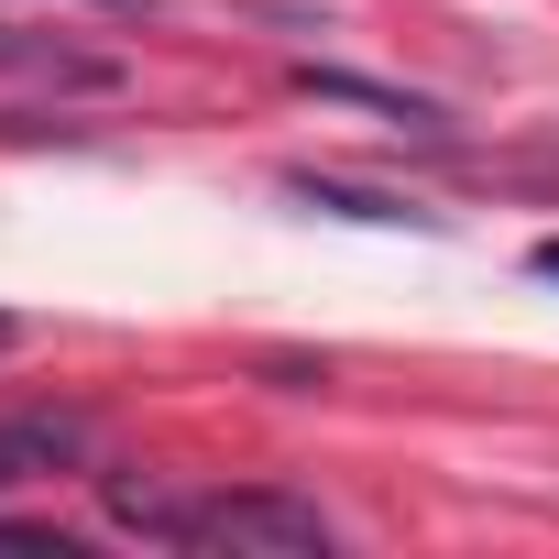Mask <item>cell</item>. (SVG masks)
<instances>
[{"label": "cell", "instance_id": "6da1fadb", "mask_svg": "<svg viewBox=\"0 0 559 559\" xmlns=\"http://www.w3.org/2000/svg\"><path fill=\"white\" fill-rule=\"evenodd\" d=\"M187 548H230V559H330V515L286 483H241V493H198L187 504Z\"/></svg>", "mask_w": 559, "mask_h": 559}, {"label": "cell", "instance_id": "7a4b0ae2", "mask_svg": "<svg viewBox=\"0 0 559 559\" xmlns=\"http://www.w3.org/2000/svg\"><path fill=\"white\" fill-rule=\"evenodd\" d=\"M67 461H88V428H78V417H0V493H12V483H45V472H67Z\"/></svg>", "mask_w": 559, "mask_h": 559}, {"label": "cell", "instance_id": "3957f363", "mask_svg": "<svg viewBox=\"0 0 559 559\" xmlns=\"http://www.w3.org/2000/svg\"><path fill=\"white\" fill-rule=\"evenodd\" d=\"M99 504H110V526H121V537H154V548H187V504H198V493L110 472V493H99Z\"/></svg>", "mask_w": 559, "mask_h": 559}, {"label": "cell", "instance_id": "277c9868", "mask_svg": "<svg viewBox=\"0 0 559 559\" xmlns=\"http://www.w3.org/2000/svg\"><path fill=\"white\" fill-rule=\"evenodd\" d=\"M297 88H308V99H352V110H373V121H395V132H439V110H428V99L373 88V78H352V67H297Z\"/></svg>", "mask_w": 559, "mask_h": 559}, {"label": "cell", "instance_id": "5b68a950", "mask_svg": "<svg viewBox=\"0 0 559 559\" xmlns=\"http://www.w3.org/2000/svg\"><path fill=\"white\" fill-rule=\"evenodd\" d=\"M286 198H297V209H330V219H373V230H406V219H428V209H406V198H384V187H341V176H297Z\"/></svg>", "mask_w": 559, "mask_h": 559}, {"label": "cell", "instance_id": "8992f818", "mask_svg": "<svg viewBox=\"0 0 559 559\" xmlns=\"http://www.w3.org/2000/svg\"><path fill=\"white\" fill-rule=\"evenodd\" d=\"M0 67H56V78H78V88L110 78V67H78V56H34V45H12V34H0Z\"/></svg>", "mask_w": 559, "mask_h": 559}, {"label": "cell", "instance_id": "52a82bcc", "mask_svg": "<svg viewBox=\"0 0 559 559\" xmlns=\"http://www.w3.org/2000/svg\"><path fill=\"white\" fill-rule=\"evenodd\" d=\"M537 274H548V286H559V230H548V241H537Z\"/></svg>", "mask_w": 559, "mask_h": 559}, {"label": "cell", "instance_id": "ba28073f", "mask_svg": "<svg viewBox=\"0 0 559 559\" xmlns=\"http://www.w3.org/2000/svg\"><path fill=\"white\" fill-rule=\"evenodd\" d=\"M12 341H23V330H12V319H0V352H12Z\"/></svg>", "mask_w": 559, "mask_h": 559}]
</instances>
